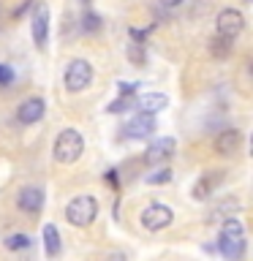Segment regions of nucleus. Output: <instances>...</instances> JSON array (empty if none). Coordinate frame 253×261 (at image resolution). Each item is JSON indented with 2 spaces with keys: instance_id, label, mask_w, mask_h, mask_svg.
I'll use <instances>...</instances> for the list:
<instances>
[{
  "instance_id": "1",
  "label": "nucleus",
  "mask_w": 253,
  "mask_h": 261,
  "mask_svg": "<svg viewBox=\"0 0 253 261\" xmlns=\"http://www.w3.org/2000/svg\"><path fill=\"white\" fill-rule=\"evenodd\" d=\"M245 228L234 215L223 218V226H220V237H218V250L226 261H242L245 258Z\"/></svg>"
},
{
  "instance_id": "2",
  "label": "nucleus",
  "mask_w": 253,
  "mask_h": 261,
  "mask_svg": "<svg viewBox=\"0 0 253 261\" xmlns=\"http://www.w3.org/2000/svg\"><path fill=\"white\" fill-rule=\"evenodd\" d=\"M82 152H85V136H82L77 128H65L57 134L55 147H52V155H55L57 163L71 166V163H77L82 158Z\"/></svg>"
},
{
  "instance_id": "3",
  "label": "nucleus",
  "mask_w": 253,
  "mask_h": 261,
  "mask_svg": "<svg viewBox=\"0 0 253 261\" xmlns=\"http://www.w3.org/2000/svg\"><path fill=\"white\" fill-rule=\"evenodd\" d=\"M95 218H98V201H95V196L82 193V196H73V199L65 204V220H68L71 226L87 228Z\"/></svg>"
},
{
  "instance_id": "4",
  "label": "nucleus",
  "mask_w": 253,
  "mask_h": 261,
  "mask_svg": "<svg viewBox=\"0 0 253 261\" xmlns=\"http://www.w3.org/2000/svg\"><path fill=\"white\" fill-rule=\"evenodd\" d=\"M65 90L68 93H82V90L90 87V82H93V65H90L87 60H71L68 65H65Z\"/></svg>"
},
{
  "instance_id": "5",
  "label": "nucleus",
  "mask_w": 253,
  "mask_h": 261,
  "mask_svg": "<svg viewBox=\"0 0 253 261\" xmlns=\"http://www.w3.org/2000/svg\"><path fill=\"white\" fill-rule=\"evenodd\" d=\"M215 28H218V36L237 38L245 30V16H242L240 8H223V11L215 16Z\"/></svg>"
},
{
  "instance_id": "6",
  "label": "nucleus",
  "mask_w": 253,
  "mask_h": 261,
  "mask_svg": "<svg viewBox=\"0 0 253 261\" xmlns=\"http://www.w3.org/2000/svg\"><path fill=\"white\" fill-rule=\"evenodd\" d=\"M171 220H174V212L166 204H150L142 212V226L147 231H163L166 226H171Z\"/></svg>"
},
{
  "instance_id": "7",
  "label": "nucleus",
  "mask_w": 253,
  "mask_h": 261,
  "mask_svg": "<svg viewBox=\"0 0 253 261\" xmlns=\"http://www.w3.org/2000/svg\"><path fill=\"white\" fill-rule=\"evenodd\" d=\"M155 128H158V122H155V114L139 112L134 120L125 122V128H122V136H125V139H147V136L155 134Z\"/></svg>"
},
{
  "instance_id": "8",
  "label": "nucleus",
  "mask_w": 253,
  "mask_h": 261,
  "mask_svg": "<svg viewBox=\"0 0 253 261\" xmlns=\"http://www.w3.org/2000/svg\"><path fill=\"white\" fill-rule=\"evenodd\" d=\"M226 179V171H204V174L196 179V185H193V191H191V196L196 201H207V199H212V193L218 191V185Z\"/></svg>"
},
{
  "instance_id": "9",
  "label": "nucleus",
  "mask_w": 253,
  "mask_h": 261,
  "mask_svg": "<svg viewBox=\"0 0 253 261\" xmlns=\"http://www.w3.org/2000/svg\"><path fill=\"white\" fill-rule=\"evenodd\" d=\"M46 112V103L44 98H28V101H22L19 106H16V122H22V125H36V122L44 117Z\"/></svg>"
},
{
  "instance_id": "10",
  "label": "nucleus",
  "mask_w": 253,
  "mask_h": 261,
  "mask_svg": "<svg viewBox=\"0 0 253 261\" xmlns=\"http://www.w3.org/2000/svg\"><path fill=\"white\" fill-rule=\"evenodd\" d=\"M177 150V142L171 136H163V139H155V142L147 147V155H144V161L150 163V166H155V163H163V161H169L171 155H174Z\"/></svg>"
},
{
  "instance_id": "11",
  "label": "nucleus",
  "mask_w": 253,
  "mask_h": 261,
  "mask_svg": "<svg viewBox=\"0 0 253 261\" xmlns=\"http://www.w3.org/2000/svg\"><path fill=\"white\" fill-rule=\"evenodd\" d=\"M30 33H33V41H36L38 49H46V38H49V8L41 3L33 14V22H30Z\"/></svg>"
},
{
  "instance_id": "12",
  "label": "nucleus",
  "mask_w": 253,
  "mask_h": 261,
  "mask_svg": "<svg viewBox=\"0 0 253 261\" xmlns=\"http://www.w3.org/2000/svg\"><path fill=\"white\" fill-rule=\"evenodd\" d=\"M16 204H19L22 212L36 215V212H41V207H44V191L36 185H24L19 191V196H16Z\"/></svg>"
},
{
  "instance_id": "13",
  "label": "nucleus",
  "mask_w": 253,
  "mask_h": 261,
  "mask_svg": "<svg viewBox=\"0 0 253 261\" xmlns=\"http://www.w3.org/2000/svg\"><path fill=\"white\" fill-rule=\"evenodd\" d=\"M240 144H242V130H237V128H226L215 136V152L218 155H232L240 150Z\"/></svg>"
},
{
  "instance_id": "14",
  "label": "nucleus",
  "mask_w": 253,
  "mask_h": 261,
  "mask_svg": "<svg viewBox=\"0 0 253 261\" xmlns=\"http://www.w3.org/2000/svg\"><path fill=\"white\" fill-rule=\"evenodd\" d=\"M169 106V98L163 93H144L136 98V109L144 112V114H158Z\"/></svg>"
},
{
  "instance_id": "15",
  "label": "nucleus",
  "mask_w": 253,
  "mask_h": 261,
  "mask_svg": "<svg viewBox=\"0 0 253 261\" xmlns=\"http://www.w3.org/2000/svg\"><path fill=\"white\" fill-rule=\"evenodd\" d=\"M44 248L49 258H57V253H60V231H57L55 223L44 226Z\"/></svg>"
},
{
  "instance_id": "16",
  "label": "nucleus",
  "mask_w": 253,
  "mask_h": 261,
  "mask_svg": "<svg viewBox=\"0 0 253 261\" xmlns=\"http://www.w3.org/2000/svg\"><path fill=\"white\" fill-rule=\"evenodd\" d=\"M232 49H234V38H226V36H215V38L210 41V55H212V57H220V60L232 55Z\"/></svg>"
},
{
  "instance_id": "17",
  "label": "nucleus",
  "mask_w": 253,
  "mask_h": 261,
  "mask_svg": "<svg viewBox=\"0 0 253 261\" xmlns=\"http://www.w3.org/2000/svg\"><path fill=\"white\" fill-rule=\"evenodd\" d=\"M104 28V19H101V14H95V11H87L82 14V19H79V30L82 33H98Z\"/></svg>"
},
{
  "instance_id": "18",
  "label": "nucleus",
  "mask_w": 253,
  "mask_h": 261,
  "mask_svg": "<svg viewBox=\"0 0 253 261\" xmlns=\"http://www.w3.org/2000/svg\"><path fill=\"white\" fill-rule=\"evenodd\" d=\"M232 210H240V201H234V199L223 201L218 210H212L207 215V223H215V220H220V218H229V215H232Z\"/></svg>"
},
{
  "instance_id": "19",
  "label": "nucleus",
  "mask_w": 253,
  "mask_h": 261,
  "mask_svg": "<svg viewBox=\"0 0 253 261\" xmlns=\"http://www.w3.org/2000/svg\"><path fill=\"white\" fill-rule=\"evenodd\" d=\"M30 245H33V240L28 234H8L6 237V248L8 250H28Z\"/></svg>"
},
{
  "instance_id": "20",
  "label": "nucleus",
  "mask_w": 253,
  "mask_h": 261,
  "mask_svg": "<svg viewBox=\"0 0 253 261\" xmlns=\"http://www.w3.org/2000/svg\"><path fill=\"white\" fill-rule=\"evenodd\" d=\"M169 179H171V169H169V166H163V169L150 171V174L144 177V182H147V185H166Z\"/></svg>"
},
{
  "instance_id": "21",
  "label": "nucleus",
  "mask_w": 253,
  "mask_h": 261,
  "mask_svg": "<svg viewBox=\"0 0 253 261\" xmlns=\"http://www.w3.org/2000/svg\"><path fill=\"white\" fill-rule=\"evenodd\" d=\"M128 60L134 63V65H144V63H147L144 44H139V41H131V44H128Z\"/></svg>"
},
{
  "instance_id": "22",
  "label": "nucleus",
  "mask_w": 253,
  "mask_h": 261,
  "mask_svg": "<svg viewBox=\"0 0 253 261\" xmlns=\"http://www.w3.org/2000/svg\"><path fill=\"white\" fill-rule=\"evenodd\" d=\"M131 106H136L134 98H131V95H120L117 101H112L109 106H106V112H109V114H122V112H128Z\"/></svg>"
},
{
  "instance_id": "23",
  "label": "nucleus",
  "mask_w": 253,
  "mask_h": 261,
  "mask_svg": "<svg viewBox=\"0 0 253 261\" xmlns=\"http://www.w3.org/2000/svg\"><path fill=\"white\" fill-rule=\"evenodd\" d=\"M14 82V71L8 68V65L0 63V87H6V85H11Z\"/></svg>"
},
{
  "instance_id": "24",
  "label": "nucleus",
  "mask_w": 253,
  "mask_h": 261,
  "mask_svg": "<svg viewBox=\"0 0 253 261\" xmlns=\"http://www.w3.org/2000/svg\"><path fill=\"white\" fill-rule=\"evenodd\" d=\"M136 87H139L136 82H120V85H117V93H120V95H134Z\"/></svg>"
},
{
  "instance_id": "25",
  "label": "nucleus",
  "mask_w": 253,
  "mask_h": 261,
  "mask_svg": "<svg viewBox=\"0 0 253 261\" xmlns=\"http://www.w3.org/2000/svg\"><path fill=\"white\" fill-rule=\"evenodd\" d=\"M33 3H36V0H24V3H22V6H19V8H16V11H14V16H22V14L28 11V8H30Z\"/></svg>"
},
{
  "instance_id": "26",
  "label": "nucleus",
  "mask_w": 253,
  "mask_h": 261,
  "mask_svg": "<svg viewBox=\"0 0 253 261\" xmlns=\"http://www.w3.org/2000/svg\"><path fill=\"white\" fill-rule=\"evenodd\" d=\"M106 179H109V185H114V188H117V171H106Z\"/></svg>"
},
{
  "instance_id": "27",
  "label": "nucleus",
  "mask_w": 253,
  "mask_h": 261,
  "mask_svg": "<svg viewBox=\"0 0 253 261\" xmlns=\"http://www.w3.org/2000/svg\"><path fill=\"white\" fill-rule=\"evenodd\" d=\"M180 3H185V0H161V6H166V8H174Z\"/></svg>"
},
{
  "instance_id": "28",
  "label": "nucleus",
  "mask_w": 253,
  "mask_h": 261,
  "mask_svg": "<svg viewBox=\"0 0 253 261\" xmlns=\"http://www.w3.org/2000/svg\"><path fill=\"white\" fill-rule=\"evenodd\" d=\"M109 261H128V258H125V253H112Z\"/></svg>"
},
{
  "instance_id": "29",
  "label": "nucleus",
  "mask_w": 253,
  "mask_h": 261,
  "mask_svg": "<svg viewBox=\"0 0 253 261\" xmlns=\"http://www.w3.org/2000/svg\"><path fill=\"white\" fill-rule=\"evenodd\" d=\"M90 3H93V0H82V6H90Z\"/></svg>"
}]
</instances>
